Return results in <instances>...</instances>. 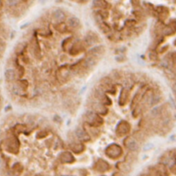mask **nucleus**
<instances>
[{"instance_id": "39448f33", "label": "nucleus", "mask_w": 176, "mask_h": 176, "mask_svg": "<svg viewBox=\"0 0 176 176\" xmlns=\"http://www.w3.org/2000/svg\"><path fill=\"white\" fill-rule=\"evenodd\" d=\"M76 137H77L79 139L83 140V139H85V138H86V134H85V133L83 132V131H82V129H80V128H77V129H76Z\"/></svg>"}, {"instance_id": "0eeeda50", "label": "nucleus", "mask_w": 176, "mask_h": 176, "mask_svg": "<svg viewBox=\"0 0 176 176\" xmlns=\"http://www.w3.org/2000/svg\"><path fill=\"white\" fill-rule=\"evenodd\" d=\"M93 2H94V4L96 6H101L103 3H105L104 0H94Z\"/></svg>"}, {"instance_id": "f03ea898", "label": "nucleus", "mask_w": 176, "mask_h": 176, "mask_svg": "<svg viewBox=\"0 0 176 176\" xmlns=\"http://www.w3.org/2000/svg\"><path fill=\"white\" fill-rule=\"evenodd\" d=\"M53 17L57 20V21H62L65 19V15L64 13L63 10H56L54 12H53Z\"/></svg>"}, {"instance_id": "f257e3e1", "label": "nucleus", "mask_w": 176, "mask_h": 176, "mask_svg": "<svg viewBox=\"0 0 176 176\" xmlns=\"http://www.w3.org/2000/svg\"><path fill=\"white\" fill-rule=\"evenodd\" d=\"M68 24L70 27H72L73 28H77L80 26V21L77 17L72 16L68 19Z\"/></svg>"}, {"instance_id": "20e7f679", "label": "nucleus", "mask_w": 176, "mask_h": 176, "mask_svg": "<svg viewBox=\"0 0 176 176\" xmlns=\"http://www.w3.org/2000/svg\"><path fill=\"white\" fill-rule=\"evenodd\" d=\"M84 65L88 67V68H92L95 65H96V61L93 58H87L85 59Z\"/></svg>"}, {"instance_id": "423d86ee", "label": "nucleus", "mask_w": 176, "mask_h": 176, "mask_svg": "<svg viewBox=\"0 0 176 176\" xmlns=\"http://www.w3.org/2000/svg\"><path fill=\"white\" fill-rule=\"evenodd\" d=\"M128 147H129V149L131 150V151H136V150H138V144L135 142V141H131L130 143H129V145H128Z\"/></svg>"}, {"instance_id": "7ed1b4c3", "label": "nucleus", "mask_w": 176, "mask_h": 176, "mask_svg": "<svg viewBox=\"0 0 176 176\" xmlns=\"http://www.w3.org/2000/svg\"><path fill=\"white\" fill-rule=\"evenodd\" d=\"M5 77L8 81H13L16 78V73L12 69H8L5 72Z\"/></svg>"}]
</instances>
